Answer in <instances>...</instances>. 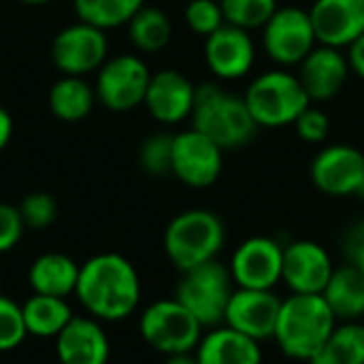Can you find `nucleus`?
Masks as SVG:
<instances>
[{
    "mask_svg": "<svg viewBox=\"0 0 364 364\" xmlns=\"http://www.w3.org/2000/svg\"><path fill=\"white\" fill-rule=\"evenodd\" d=\"M96 90L83 79V77H73V75H62L49 90L47 105L49 111L66 124H77L83 122L94 105H96Z\"/></svg>",
    "mask_w": 364,
    "mask_h": 364,
    "instance_id": "b1692460",
    "label": "nucleus"
},
{
    "mask_svg": "<svg viewBox=\"0 0 364 364\" xmlns=\"http://www.w3.org/2000/svg\"><path fill=\"white\" fill-rule=\"evenodd\" d=\"M143 341L162 356L194 352L205 335V326L173 296L147 305L139 318Z\"/></svg>",
    "mask_w": 364,
    "mask_h": 364,
    "instance_id": "0eeeda50",
    "label": "nucleus"
},
{
    "mask_svg": "<svg viewBox=\"0 0 364 364\" xmlns=\"http://www.w3.org/2000/svg\"><path fill=\"white\" fill-rule=\"evenodd\" d=\"M226 243L222 218L209 209H188L177 213L164 228L162 245L168 262L179 271H190L218 260Z\"/></svg>",
    "mask_w": 364,
    "mask_h": 364,
    "instance_id": "20e7f679",
    "label": "nucleus"
},
{
    "mask_svg": "<svg viewBox=\"0 0 364 364\" xmlns=\"http://www.w3.org/2000/svg\"><path fill=\"white\" fill-rule=\"evenodd\" d=\"M109 60V38L105 30L75 21L62 28L51 43V62L62 75L85 77Z\"/></svg>",
    "mask_w": 364,
    "mask_h": 364,
    "instance_id": "9d476101",
    "label": "nucleus"
},
{
    "mask_svg": "<svg viewBox=\"0 0 364 364\" xmlns=\"http://www.w3.org/2000/svg\"><path fill=\"white\" fill-rule=\"evenodd\" d=\"M309 17L318 45L350 49L364 34V0H316Z\"/></svg>",
    "mask_w": 364,
    "mask_h": 364,
    "instance_id": "a211bd4d",
    "label": "nucleus"
},
{
    "mask_svg": "<svg viewBox=\"0 0 364 364\" xmlns=\"http://www.w3.org/2000/svg\"><path fill=\"white\" fill-rule=\"evenodd\" d=\"M13 130H15V126H13V117H11V113L0 105V154L6 149V145L11 143V139H13Z\"/></svg>",
    "mask_w": 364,
    "mask_h": 364,
    "instance_id": "4c0bfd02",
    "label": "nucleus"
},
{
    "mask_svg": "<svg viewBox=\"0 0 364 364\" xmlns=\"http://www.w3.org/2000/svg\"><path fill=\"white\" fill-rule=\"evenodd\" d=\"M352 68L348 53L328 45H316L299 64V79L311 102L333 100L348 83Z\"/></svg>",
    "mask_w": 364,
    "mask_h": 364,
    "instance_id": "6ab92c4d",
    "label": "nucleus"
},
{
    "mask_svg": "<svg viewBox=\"0 0 364 364\" xmlns=\"http://www.w3.org/2000/svg\"><path fill=\"white\" fill-rule=\"evenodd\" d=\"M190 119L192 128L207 134L224 151L247 145L258 130L245 98L211 81L196 85V100Z\"/></svg>",
    "mask_w": 364,
    "mask_h": 364,
    "instance_id": "7ed1b4c3",
    "label": "nucleus"
},
{
    "mask_svg": "<svg viewBox=\"0 0 364 364\" xmlns=\"http://www.w3.org/2000/svg\"><path fill=\"white\" fill-rule=\"evenodd\" d=\"M173 136L171 132H154L139 147V164L151 177H166L173 168Z\"/></svg>",
    "mask_w": 364,
    "mask_h": 364,
    "instance_id": "c756f323",
    "label": "nucleus"
},
{
    "mask_svg": "<svg viewBox=\"0 0 364 364\" xmlns=\"http://www.w3.org/2000/svg\"><path fill=\"white\" fill-rule=\"evenodd\" d=\"M262 45L277 66H299L318 45L309 11L279 6L262 28Z\"/></svg>",
    "mask_w": 364,
    "mask_h": 364,
    "instance_id": "1a4fd4ad",
    "label": "nucleus"
},
{
    "mask_svg": "<svg viewBox=\"0 0 364 364\" xmlns=\"http://www.w3.org/2000/svg\"><path fill=\"white\" fill-rule=\"evenodd\" d=\"M183 19L194 34L205 38L226 23L220 0H190L183 11Z\"/></svg>",
    "mask_w": 364,
    "mask_h": 364,
    "instance_id": "2f4dec72",
    "label": "nucleus"
},
{
    "mask_svg": "<svg viewBox=\"0 0 364 364\" xmlns=\"http://www.w3.org/2000/svg\"><path fill=\"white\" fill-rule=\"evenodd\" d=\"M339 322L364 320V275L352 264L335 267L331 282L322 292Z\"/></svg>",
    "mask_w": 364,
    "mask_h": 364,
    "instance_id": "5701e85b",
    "label": "nucleus"
},
{
    "mask_svg": "<svg viewBox=\"0 0 364 364\" xmlns=\"http://www.w3.org/2000/svg\"><path fill=\"white\" fill-rule=\"evenodd\" d=\"M198 364H262L260 343L226 324L207 328L194 350Z\"/></svg>",
    "mask_w": 364,
    "mask_h": 364,
    "instance_id": "412c9836",
    "label": "nucleus"
},
{
    "mask_svg": "<svg viewBox=\"0 0 364 364\" xmlns=\"http://www.w3.org/2000/svg\"><path fill=\"white\" fill-rule=\"evenodd\" d=\"M19 213L26 228L43 230L49 228L58 218V203L47 192H32L19 203Z\"/></svg>",
    "mask_w": 364,
    "mask_h": 364,
    "instance_id": "473e14b6",
    "label": "nucleus"
},
{
    "mask_svg": "<svg viewBox=\"0 0 364 364\" xmlns=\"http://www.w3.org/2000/svg\"><path fill=\"white\" fill-rule=\"evenodd\" d=\"M126 26L130 43L143 53L162 51L173 36V23L168 15L156 6H143Z\"/></svg>",
    "mask_w": 364,
    "mask_h": 364,
    "instance_id": "a878e982",
    "label": "nucleus"
},
{
    "mask_svg": "<svg viewBox=\"0 0 364 364\" xmlns=\"http://www.w3.org/2000/svg\"><path fill=\"white\" fill-rule=\"evenodd\" d=\"M282 269L284 245L262 235L241 241L228 262L235 286L250 290H275L282 284Z\"/></svg>",
    "mask_w": 364,
    "mask_h": 364,
    "instance_id": "9b49d317",
    "label": "nucleus"
},
{
    "mask_svg": "<svg viewBox=\"0 0 364 364\" xmlns=\"http://www.w3.org/2000/svg\"><path fill=\"white\" fill-rule=\"evenodd\" d=\"M196 100V85L179 70L164 68L151 73L145 94V109L162 126H177L190 119Z\"/></svg>",
    "mask_w": 364,
    "mask_h": 364,
    "instance_id": "f3484780",
    "label": "nucleus"
},
{
    "mask_svg": "<svg viewBox=\"0 0 364 364\" xmlns=\"http://www.w3.org/2000/svg\"><path fill=\"white\" fill-rule=\"evenodd\" d=\"M348 60H350L352 73L358 75L364 81V34L348 49Z\"/></svg>",
    "mask_w": 364,
    "mask_h": 364,
    "instance_id": "e433bc0d",
    "label": "nucleus"
},
{
    "mask_svg": "<svg viewBox=\"0 0 364 364\" xmlns=\"http://www.w3.org/2000/svg\"><path fill=\"white\" fill-rule=\"evenodd\" d=\"M28 337L21 305L0 294V352L17 350Z\"/></svg>",
    "mask_w": 364,
    "mask_h": 364,
    "instance_id": "7c9ffc66",
    "label": "nucleus"
},
{
    "mask_svg": "<svg viewBox=\"0 0 364 364\" xmlns=\"http://www.w3.org/2000/svg\"><path fill=\"white\" fill-rule=\"evenodd\" d=\"M151 81V70L143 58L134 53H122L109 58L96 77L98 102L115 113H126L145 102V94Z\"/></svg>",
    "mask_w": 364,
    "mask_h": 364,
    "instance_id": "6e6552de",
    "label": "nucleus"
},
{
    "mask_svg": "<svg viewBox=\"0 0 364 364\" xmlns=\"http://www.w3.org/2000/svg\"><path fill=\"white\" fill-rule=\"evenodd\" d=\"M343 254L348 264L356 267L364 275V220L354 224L343 239Z\"/></svg>",
    "mask_w": 364,
    "mask_h": 364,
    "instance_id": "c9c22d12",
    "label": "nucleus"
},
{
    "mask_svg": "<svg viewBox=\"0 0 364 364\" xmlns=\"http://www.w3.org/2000/svg\"><path fill=\"white\" fill-rule=\"evenodd\" d=\"M81 264L60 252L41 254L28 269V284L34 294L66 299L75 294Z\"/></svg>",
    "mask_w": 364,
    "mask_h": 364,
    "instance_id": "4be33fe9",
    "label": "nucleus"
},
{
    "mask_svg": "<svg viewBox=\"0 0 364 364\" xmlns=\"http://www.w3.org/2000/svg\"><path fill=\"white\" fill-rule=\"evenodd\" d=\"M53 364H62V363H58V360H55V363H53Z\"/></svg>",
    "mask_w": 364,
    "mask_h": 364,
    "instance_id": "79ce46f5",
    "label": "nucleus"
},
{
    "mask_svg": "<svg viewBox=\"0 0 364 364\" xmlns=\"http://www.w3.org/2000/svg\"><path fill=\"white\" fill-rule=\"evenodd\" d=\"M337 318L322 294H288L282 299L273 341L282 354L296 363H311L331 333Z\"/></svg>",
    "mask_w": 364,
    "mask_h": 364,
    "instance_id": "f03ea898",
    "label": "nucleus"
},
{
    "mask_svg": "<svg viewBox=\"0 0 364 364\" xmlns=\"http://www.w3.org/2000/svg\"><path fill=\"white\" fill-rule=\"evenodd\" d=\"M309 177L314 188L326 196H356L364 181V151L346 143L326 145L311 160Z\"/></svg>",
    "mask_w": 364,
    "mask_h": 364,
    "instance_id": "ddd939ff",
    "label": "nucleus"
},
{
    "mask_svg": "<svg viewBox=\"0 0 364 364\" xmlns=\"http://www.w3.org/2000/svg\"><path fill=\"white\" fill-rule=\"evenodd\" d=\"M296 134L301 136V141L309 143V145H320L328 139L331 134V117L326 115V111H322L320 107L309 105L292 124Z\"/></svg>",
    "mask_w": 364,
    "mask_h": 364,
    "instance_id": "72a5a7b5",
    "label": "nucleus"
},
{
    "mask_svg": "<svg viewBox=\"0 0 364 364\" xmlns=\"http://www.w3.org/2000/svg\"><path fill=\"white\" fill-rule=\"evenodd\" d=\"M21 311L28 335L38 339H55L75 316L66 299L47 294H32L21 305Z\"/></svg>",
    "mask_w": 364,
    "mask_h": 364,
    "instance_id": "393cba45",
    "label": "nucleus"
},
{
    "mask_svg": "<svg viewBox=\"0 0 364 364\" xmlns=\"http://www.w3.org/2000/svg\"><path fill=\"white\" fill-rule=\"evenodd\" d=\"M243 98L258 128L292 126L311 105L299 75L286 68H273L256 77Z\"/></svg>",
    "mask_w": 364,
    "mask_h": 364,
    "instance_id": "39448f33",
    "label": "nucleus"
},
{
    "mask_svg": "<svg viewBox=\"0 0 364 364\" xmlns=\"http://www.w3.org/2000/svg\"><path fill=\"white\" fill-rule=\"evenodd\" d=\"M205 62L220 81L243 79L256 62V45L247 30L224 23L205 38Z\"/></svg>",
    "mask_w": 364,
    "mask_h": 364,
    "instance_id": "dca6fc26",
    "label": "nucleus"
},
{
    "mask_svg": "<svg viewBox=\"0 0 364 364\" xmlns=\"http://www.w3.org/2000/svg\"><path fill=\"white\" fill-rule=\"evenodd\" d=\"M224 168V149L196 128L177 132L173 136V168L183 186L194 190L211 188Z\"/></svg>",
    "mask_w": 364,
    "mask_h": 364,
    "instance_id": "f8f14e48",
    "label": "nucleus"
},
{
    "mask_svg": "<svg viewBox=\"0 0 364 364\" xmlns=\"http://www.w3.org/2000/svg\"><path fill=\"white\" fill-rule=\"evenodd\" d=\"M356 198H360V200H364V181H363V186L358 188V192H356Z\"/></svg>",
    "mask_w": 364,
    "mask_h": 364,
    "instance_id": "a19ab883",
    "label": "nucleus"
},
{
    "mask_svg": "<svg viewBox=\"0 0 364 364\" xmlns=\"http://www.w3.org/2000/svg\"><path fill=\"white\" fill-rule=\"evenodd\" d=\"M55 356L62 364L109 363L111 343L102 322L92 316H73V320L55 337Z\"/></svg>",
    "mask_w": 364,
    "mask_h": 364,
    "instance_id": "aec40b11",
    "label": "nucleus"
},
{
    "mask_svg": "<svg viewBox=\"0 0 364 364\" xmlns=\"http://www.w3.org/2000/svg\"><path fill=\"white\" fill-rule=\"evenodd\" d=\"M309 364H364V322H337Z\"/></svg>",
    "mask_w": 364,
    "mask_h": 364,
    "instance_id": "bb28decb",
    "label": "nucleus"
},
{
    "mask_svg": "<svg viewBox=\"0 0 364 364\" xmlns=\"http://www.w3.org/2000/svg\"><path fill=\"white\" fill-rule=\"evenodd\" d=\"M333 273L335 262L324 245L309 239L284 245L282 284L290 294H322Z\"/></svg>",
    "mask_w": 364,
    "mask_h": 364,
    "instance_id": "4468645a",
    "label": "nucleus"
},
{
    "mask_svg": "<svg viewBox=\"0 0 364 364\" xmlns=\"http://www.w3.org/2000/svg\"><path fill=\"white\" fill-rule=\"evenodd\" d=\"M164 364H198L196 354L188 352V354H175V356H166Z\"/></svg>",
    "mask_w": 364,
    "mask_h": 364,
    "instance_id": "58836bf2",
    "label": "nucleus"
},
{
    "mask_svg": "<svg viewBox=\"0 0 364 364\" xmlns=\"http://www.w3.org/2000/svg\"><path fill=\"white\" fill-rule=\"evenodd\" d=\"M75 296L98 322H122L141 303V277L122 254H96L81 264Z\"/></svg>",
    "mask_w": 364,
    "mask_h": 364,
    "instance_id": "f257e3e1",
    "label": "nucleus"
},
{
    "mask_svg": "<svg viewBox=\"0 0 364 364\" xmlns=\"http://www.w3.org/2000/svg\"><path fill=\"white\" fill-rule=\"evenodd\" d=\"M235 288L237 286L230 277L228 264L211 260L181 273L175 288V299L207 331L224 324V314Z\"/></svg>",
    "mask_w": 364,
    "mask_h": 364,
    "instance_id": "423d86ee",
    "label": "nucleus"
},
{
    "mask_svg": "<svg viewBox=\"0 0 364 364\" xmlns=\"http://www.w3.org/2000/svg\"><path fill=\"white\" fill-rule=\"evenodd\" d=\"M226 23L247 32L262 30L264 23L279 9L277 0H220Z\"/></svg>",
    "mask_w": 364,
    "mask_h": 364,
    "instance_id": "c85d7f7f",
    "label": "nucleus"
},
{
    "mask_svg": "<svg viewBox=\"0 0 364 364\" xmlns=\"http://www.w3.org/2000/svg\"><path fill=\"white\" fill-rule=\"evenodd\" d=\"M143 6L145 0H73L77 19L105 32L126 26Z\"/></svg>",
    "mask_w": 364,
    "mask_h": 364,
    "instance_id": "cd10ccee",
    "label": "nucleus"
},
{
    "mask_svg": "<svg viewBox=\"0 0 364 364\" xmlns=\"http://www.w3.org/2000/svg\"><path fill=\"white\" fill-rule=\"evenodd\" d=\"M279 307L282 296L275 290L235 288L224 314V324L258 343H264L275 335Z\"/></svg>",
    "mask_w": 364,
    "mask_h": 364,
    "instance_id": "2eb2a0df",
    "label": "nucleus"
},
{
    "mask_svg": "<svg viewBox=\"0 0 364 364\" xmlns=\"http://www.w3.org/2000/svg\"><path fill=\"white\" fill-rule=\"evenodd\" d=\"M17 2H21V4H30V6H43V4L53 2V0H17Z\"/></svg>",
    "mask_w": 364,
    "mask_h": 364,
    "instance_id": "ea45409f",
    "label": "nucleus"
},
{
    "mask_svg": "<svg viewBox=\"0 0 364 364\" xmlns=\"http://www.w3.org/2000/svg\"><path fill=\"white\" fill-rule=\"evenodd\" d=\"M26 230V224L21 220L19 207L0 203V254H6L17 247Z\"/></svg>",
    "mask_w": 364,
    "mask_h": 364,
    "instance_id": "f704fd0d",
    "label": "nucleus"
}]
</instances>
